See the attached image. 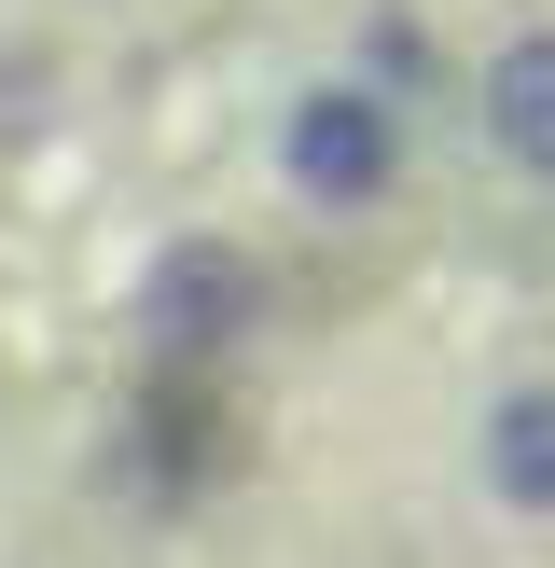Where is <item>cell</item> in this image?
Segmentation results:
<instances>
[{
	"mask_svg": "<svg viewBox=\"0 0 555 568\" xmlns=\"http://www.w3.org/2000/svg\"><path fill=\"white\" fill-rule=\"evenodd\" d=\"M486 139L514 181H555V28H514L486 55Z\"/></svg>",
	"mask_w": 555,
	"mask_h": 568,
	"instance_id": "277c9868",
	"label": "cell"
},
{
	"mask_svg": "<svg viewBox=\"0 0 555 568\" xmlns=\"http://www.w3.org/2000/svg\"><path fill=\"white\" fill-rule=\"evenodd\" d=\"M486 499L500 514H555V388H514L486 416Z\"/></svg>",
	"mask_w": 555,
	"mask_h": 568,
	"instance_id": "5b68a950",
	"label": "cell"
},
{
	"mask_svg": "<svg viewBox=\"0 0 555 568\" xmlns=\"http://www.w3.org/2000/svg\"><path fill=\"white\" fill-rule=\"evenodd\" d=\"M222 458H236L222 361H153V375L125 388V416H111V444H98V486L125 499V514H194V499L222 486Z\"/></svg>",
	"mask_w": 555,
	"mask_h": 568,
	"instance_id": "6da1fadb",
	"label": "cell"
},
{
	"mask_svg": "<svg viewBox=\"0 0 555 568\" xmlns=\"http://www.w3.org/2000/svg\"><path fill=\"white\" fill-rule=\"evenodd\" d=\"M264 333V264L236 236H167L139 264V361H236Z\"/></svg>",
	"mask_w": 555,
	"mask_h": 568,
	"instance_id": "7a4b0ae2",
	"label": "cell"
},
{
	"mask_svg": "<svg viewBox=\"0 0 555 568\" xmlns=\"http://www.w3.org/2000/svg\"><path fill=\"white\" fill-rule=\"evenodd\" d=\"M278 166H292L305 209H389V181H403V111H389L375 83H305V98L278 111Z\"/></svg>",
	"mask_w": 555,
	"mask_h": 568,
	"instance_id": "3957f363",
	"label": "cell"
},
{
	"mask_svg": "<svg viewBox=\"0 0 555 568\" xmlns=\"http://www.w3.org/2000/svg\"><path fill=\"white\" fill-rule=\"evenodd\" d=\"M361 70H375L389 98H416V83H444V55H431V28H416V14H361Z\"/></svg>",
	"mask_w": 555,
	"mask_h": 568,
	"instance_id": "8992f818",
	"label": "cell"
}]
</instances>
